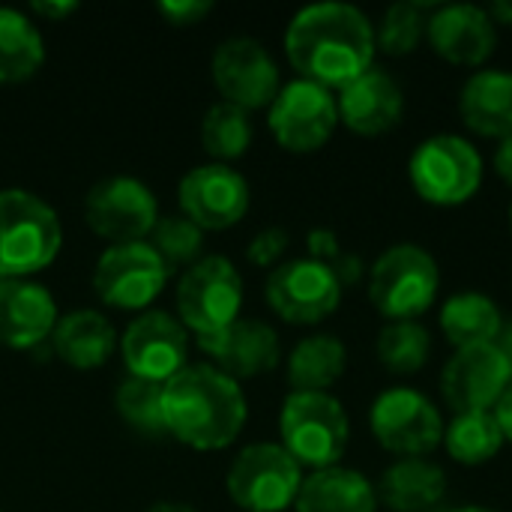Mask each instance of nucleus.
Returning <instances> with one entry per match:
<instances>
[{
  "instance_id": "f257e3e1",
  "label": "nucleus",
  "mask_w": 512,
  "mask_h": 512,
  "mask_svg": "<svg viewBox=\"0 0 512 512\" xmlns=\"http://www.w3.org/2000/svg\"><path fill=\"white\" fill-rule=\"evenodd\" d=\"M375 30L369 18L348 3H315L294 15L285 33L291 66L321 87H348L375 57Z\"/></svg>"
},
{
  "instance_id": "f03ea898",
  "label": "nucleus",
  "mask_w": 512,
  "mask_h": 512,
  "mask_svg": "<svg viewBox=\"0 0 512 512\" xmlns=\"http://www.w3.org/2000/svg\"><path fill=\"white\" fill-rule=\"evenodd\" d=\"M165 432L192 450H222L246 423V399L234 378L198 363L162 384Z\"/></svg>"
},
{
  "instance_id": "7ed1b4c3",
  "label": "nucleus",
  "mask_w": 512,
  "mask_h": 512,
  "mask_svg": "<svg viewBox=\"0 0 512 512\" xmlns=\"http://www.w3.org/2000/svg\"><path fill=\"white\" fill-rule=\"evenodd\" d=\"M57 213L24 189L0 192V279H24L45 270L60 252Z\"/></svg>"
},
{
  "instance_id": "20e7f679",
  "label": "nucleus",
  "mask_w": 512,
  "mask_h": 512,
  "mask_svg": "<svg viewBox=\"0 0 512 512\" xmlns=\"http://www.w3.org/2000/svg\"><path fill=\"white\" fill-rule=\"evenodd\" d=\"M282 447L303 468H336L348 450V414L330 393H291L279 417Z\"/></svg>"
},
{
  "instance_id": "39448f33",
  "label": "nucleus",
  "mask_w": 512,
  "mask_h": 512,
  "mask_svg": "<svg viewBox=\"0 0 512 512\" xmlns=\"http://www.w3.org/2000/svg\"><path fill=\"white\" fill-rule=\"evenodd\" d=\"M438 288L441 273L435 258L414 243L390 246L372 264L369 300L390 321H417L438 300Z\"/></svg>"
},
{
  "instance_id": "423d86ee",
  "label": "nucleus",
  "mask_w": 512,
  "mask_h": 512,
  "mask_svg": "<svg viewBox=\"0 0 512 512\" xmlns=\"http://www.w3.org/2000/svg\"><path fill=\"white\" fill-rule=\"evenodd\" d=\"M408 177L423 201L456 207L477 195L483 183V156L459 135H432L414 150Z\"/></svg>"
},
{
  "instance_id": "0eeeda50",
  "label": "nucleus",
  "mask_w": 512,
  "mask_h": 512,
  "mask_svg": "<svg viewBox=\"0 0 512 512\" xmlns=\"http://www.w3.org/2000/svg\"><path fill=\"white\" fill-rule=\"evenodd\" d=\"M303 486L300 465L282 444L246 447L228 471V495L246 512H282L294 507Z\"/></svg>"
},
{
  "instance_id": "6e6552de",
  "label": "nucleus",
  "mask_w": 512,
  "mask_h": 512,
  "mask_svg": "<svg viewBox=\"0 0 512 512\" xmlns=\"http://www.w3.org/2000/svg\"><path fill=\"white\" fill-rule=\"evenodd\" d=\"M243 279L222 255L204 258L189 267L177 288V312L183 327L198 336H213L240 318Z\"/></svg>"
},
{
  "instance_id": "1a4fd4ad",
  "label": "nucleus",
  "mask_w": 512,
  "mask_h": 512,
  "mask_svg": "<svg viewBox=\"0 0 512 512\" xmlns=\"http://www.w3.org/2000/svg\"><path fill=\"white\" fill-rule=\"evenodd\" d=\"M369 423L378 444L405 459H423L444 441V420L438 408L408 387L381 393L372 405Z\"/></svg>"
},
{
  "instance_id": "9d476101",
  "label": "nucleus",
  "mask_w": 512,
  "mask_h": 512,
  "mask_svg": "<svg viewBox=\"0 0 512 512\" xmlns=\"http://www.w3.org/2000/svg\"><path fill=\"white\" fill-rule=\"evenodd\" d=\"M339 123L336 99L327 87L297 78L270 105V132L291 153L321 150Z\"/></svg>"
},
{
  "instance_id": "9b49d317",
  "label": "nucleus",
  "mask_w": 512,
  "mask_h": 512,
  "mask_svg": "<svg viewBox=\"0 0 512 512\" xmlns=\"http://www.w3.org/2000/svg\"><path fill=\"white\" fill-rule=\"evenodd\" d=\"M512 384V366L498 342L459 348L441 372V396L453 414L492 411Z\"/></svg>"
},
{
  "instance_id": "f8f14e48",
  "label": "nucleus",
  "mask_w": 512,
  "mask_h": 512,
  "mask_svg": "<svg viewBox=\"0 0 512 512\" xmlns=\"http://www.w3.org/2000/svg\"><path fill=\"white\" fill-rule=\"evenodd\" d=\"M267 303L288 324H318L339 309L342 285L321 261L297 258L270 273Z\"/></svg>"
},
{
  "instance_id": "ddd939ff",
  "label": "nucleus",
  "mask_w": 512,
  "mask_h": 512,
  "mask_svg": "<svg viewBox=\"0 0 512 512\" xmlns=\"http://www.w3.org/2000/svg\"><path fill=\"white\" fill-rule=\"evenodd\" d=\"M168 273L171 270L150 243H120L105 249V255L99 258L93 288L102 303L114 309H144L159 297Z\"/></svg>"
},
{
  "instance_id": "4468645a",
  "label": "nucleus",
  "mask_w": 512,
  "mask_h": 512,
  "mask_svg": "<svg viewBox=\"0 0 512 512\" xmlns=\"http://www.w3.org/2000/svg\"><path fill=\"white\" fill-rule=\"evenodd\" d=\"M213 81L216 90L225 96V102L243 111L273 105V99L282 90L276 60L261 42L249 36H234L216 48Z\"/></svg>"
},
{
  "instance_id": "2eb2a0df",
  "label": "nucleus",
  "mask_w": 512,
  "mask_h": 512,
  "mask_svg": "<svg viewBox=\"0 0 512 512\" xmlns=\"http://www.w3.org/2000/svg\"><path fill=\"white\" fill-rule=\"evenodd\" d=\"M84 216L99 237L120 246L141 243V237H147L159 222V207L144 183L132 177H111L90 189Z\"/></svg>"
},
{
  "instance_id": "dca6fc26",
  "label": "nucleus",
  "mask_w": 512,
  "mask_h": 512,
  "mask_svg": "<svg viewBox=\"0 0 512 512\" xmlns=\"http://www.w3.org/2000/svg\"><path fill=\"white\" fill-rule=\"evenodd\" d=\"M189 339L186 327L165 312H147L135 318L123 336V360L132 378L165 384L186 369Z\"/></svg>"
},
{
  "instance_id": "f3484780",
  "label": "nucleus",
  "mask_w": 512,
  "mask_h": 512,
  "mask_svg": "<svg viewBox=\"0 0 512 512\" xmlns=\"http://www.w3.org/2000/svg\"><path fill=\"white\" fill-rule=\"evenodd\" d=\"M180 210L201 231H225L249 210V186L228 165H201L180 180Z\"/></svg>"
},
{
  "instance_id": "a211bd4d",
  "label": "nucleus",
  "mask_w": 512,
  "mask_h": 512,
  "mask_svg": "<svg viewBox=\"0 0 512 512\" xmlns=\"http://www.w3.org/2000/svg\"><path fill=\"white\" fill-rule=\"evenodd\" d=\"M426 36L438 57L456 66H480L492 57L498 33L492 15L471 3H450L429 15Z\"/></svg>"
},
{
  "instance_id": "6ab92c4d",
  "label": "nucleus",
  "mask_w": 512,
  "mask_h": 512,
  "mask_svg": "<svg viewBox=\"0 0 512 512\" xmlns=\"http://www.w3.org/2000/svg\"><path fill=\"white\" fill-rule=\"evenodd\" d=\"M339 120L357 132V135H384L390 132L405 111V93L399 81L387 69H366L360 78H354L348 87H342L339 99Z\"/></svg>"
},
{
  "instance_id": "aec40b11",
  "label": "nucleus",
  "mask_w": 512,
  "mask_h": 512,
  "mask_svg": "<svg viewBox=\"0 0 512 512\" xmlns=\"http://www.w3.org/2000/svg\"><path fill=\"white\" fill-rule=\"evenodd\" d=\"M198 345L219 363V372H225L234 381L276 369L282 354L276 330L252 318H237L231 327L213 336H198Z\"/></svg>"
},
{
  "instance_id": "412c9836",
  "label": "nucleus",
  "mask_w": 512,
  "mask_h": 512,
  "mask_svg": "<svg viewBox=\"0 0 512 512\" xmlns=\"http://www.w3.org/2000/svg\"><path fill=\"white\" fill-rule=\"evenodd\" d=\"M57 306L42 285L0 279V345L33 348L54 333Z\"/></svg>"
},
{
  "instance_id": "4be33fe9",
  "label": "nucleus",
  "mask_w": 512,
  "mask_h": 512,
  "mask_svg": "<svg viewBox=\"0 0 512 512\" xmlns=\"http://www.w3.org/2000/svg\"><path fill=\"white\" fill-rule=\"evenodd\" d=\"M462 123L483 138H512V72H474L459 96Z\"/></svg>"
},
{
  "instance_id": "5701e85b",
  "label": "nucleus",
  "mask_w": 512,
  "mask_h": 512,
  "mask_svg": "<svg viewBox=\"0 0 512 512\" xmlns=\"http://www.w3.org/2000/svg\"><path fill=\"white\" fill-rule=\"evenodd\" d=\"M375 495L393 512L432 510L447 495V474L429 459H399L384 471Z\"/></svg>"
},
{
  "instance_id": "b1692460",
  "label": "nucleus",
  "mask_w": 512,
  "mask_h": 512,
  "mask_svg": "<svg viewBox=\"0 0 512 512\" xmlns=\"http://www.w3.org/2000/svg\"><path fill=\"white\" fill-rule=\"evenodd\" d=\"M297 512H375L378 495L372 483L348 468H324L303 480L294 501Z\"/></svg>"
},
{
  "instance_id": "393cba45",
  "label": "nucleus",
  "mask_w": 512,
  "mask_h": 512,
  "mask_svg": "<svg viewBox=\"0 0 512 512\" xmlns=\"http://www.w3.org/2000/svg\"><path fill=\"white\" fill-rule=\"evenodd\" d=\"M54 351L72 369H99L117 348V333L93 309H78L54 324Z\"/></svg>"
},
{
  "instance_id": "a878e982",
  "label": "nucleus",
  "mask_w": 512,
  "mask_h": 512,
  "mask_svg": "<svg viewBox=\"0 0 512 512\" xmlns=\"http://www.w3.org/2000/svg\"><path fill=\"white\" fill-rule=\"evenodd\" d=\"M441 330H444L447 342L456 345V351H459V348H471V345L498 342L504 333V321H501V309L492 297L465 291L444 303Z\"/></svg>"
},
{
  "instance_id": "bb28decb",
  "label": "nucleus",
  "mask_w": 512,
  "mask_h": 512,
  "mask_svg": "<svg viewBox=\"0 0 512 512\" xmlns=\"http://www.w3.org/2000/svg\"><path fill=\"white\" fill-rule=\"evenodd\" d=\"M348 366V351L336 336H309L288 357L294 393H327Z\"/></svg>"
},
{
  "instance_id": "cd10ccee",
  "label": "nucleus",
  "mask_w": 512,
  "mask_h": 512,
  "mask_svg": "<svg viewBox=\"0 0 512 512\" xmlns=\"http://www.w3.org/2000/svg\"><path fill=\"white\" fill-rule=\"evenodd\" d=\"M45 60L39 30L15 9H0V81H27Z\"/></svg>"
},
{
  "instance_id": "c85d7f7f",
  "label": "nucleus",
  "mask_w": 512,
  "mask_h": 512,
  "mask_svg": "<svg viewBox=\"0 0 512 512\" xmlns=\"http://www.w3.org/2000/svg\"><path fill=\"white\" fill-rule=\"evenodd\" d=\"M444 444L459 465L474 468L492 462L507 441L495 411H474V414H456V420L444 432Z\"/></svg>"
},
{
  "instance_id": "c756f323",
  "label": "nucleus",
  "mask_w": 512,
  "mask_h": 512,
  "mask_svg": "<svg viewBox=\"0 0 512 512\" xmlns=\"http://www.w3.org/2000/svg\"><path fill=\"white\" fill-rule=\"evenodd\" d=\"M432 354V336L417 321H390L378 336V360L390 375H414Z\"/></svg>"
},
{
  "instance_id": "7c9ffc66",
  "label": "nucleus",
  "mask_w": 512,
  "mask_h": 512,
  "mask_svg": "<svg viewBox=\"0 0 512 512\" xmlns=\"http://www.w3.org/2000/svg\"><path fill=\"white\" fill-rule=\"evenodd\" d=\"M201 141L204 150L216 159H237L252 144V120L249 111L219 102L204 114L201 123Z\"/></svg>"
},
{
  "instance_id": "2f4dec72",
  "label": "nucleus",
  "mask_w": 512,
  "mask_h": 512,
  "mask_svg": "<svg viewBox=\"0 0 512 512\" xmlns=\"http://www.w3.org/2000/svg\"><path fill=\"white\" fill-rule=\"evenodd\" d=\"M432 3H414V0H402V3H393L387 12H384V21L375 33V42L378 48H384L390 57H405L411 54L420 39L426 36V27H429V9Z\"/></svg>"
},
{
  "instance_id": "473e14b6",
  "label": "nucleus",
  "mask_w": 512,
  "mask_h": 512,
  "mask_svg": "<svg viewBox=\"0 0 512 512\" xmlns=\"http://www.w3.org/2000/svg\"><path fill=\"white\" fill-rule=\"evenodd\" d=\"M117 411L120 417L144 432V435H159L165 432L162 420V384L141 381V378H126L117 390Z\"/></svg>"
},
{
  "instance_id": "72a5a7b5",
  "label": "nucleus",
  "mask_w": 512,
  "mask_h": 512,
  "mask_svg": "<svg viewBox=\"0 0 512 512\" xmlns=\"http://www.w3.org/2000/svg\"><path fill=\"white\" fill-rule=\"evenodd\" d=\"M150 246L165 261V267L174 270V267L198 258V252L204 246V231L186 216H165L153 225Z\"/></svg>"
},
{
  "instance_id": "f704fd0d",
  "label": "nucleus",
  "mask_w": 512,
  "mask_h": 512,
  "mask_svg": "<svg viewBox=\"0 0 512 512\" xmlns=\"http://www.w3.org/2000/svg\"><path fill=\"white\" fill-rule=\"evenodd\" d=\"M309 252H312V261H321L324 267L333 270V276L339 279V285H354L363 273V261L351 252H345L336 240L333 231L327 228H315L309 234Z\"/></svg>"
},
{
  "instance_id": "c9c22d12",
  "label": "nucleus",
  "mask_w": 512,
  "mask_h": 512,
  "mask_svg": "<svg viewBox=\"0 0 512 512\" xmlns=\"http://www.w3.org/2000/svg\"><path fill=\"white\" fill-rule=\"evenodd\" d=\"M285 249H288V231H282V228H264V231L249 243V252H246V255H249V261L258 264V267H273V264L282 261Z\"/></svg>"
},
{
  "instance_id": "e433bc0d",
  "label": "nucleus",
  "mask_w": 512,
  "mask_h": 512,
  "mask_svg": "<svg viewBox=\"0 0 512 512\" xmlns=\"http://www.w3.org/2000/svg\"><path fill=\"white\" fill-rule=\"evenodd\" d=\"M210 9H213V6L204 3V0H183V3L171 0V3H162V6H159V12H162L171 24H177V27L198 24Z\"/></svg>"
},
{
  "instance_id": "4c0bfd02",
  "label": "nucleus",
  "mask_w": 512,
  "mask_h": 512,
  "mask_svg": "<svg viewBox=\"0 0 512 512\" xmlns=\"http://www.w3.org/2000/svg\"><path fill=\"white\" fill-rule=\"evenodd\" d=\"M495 171H498V177L507 186H512V138L498 144V150H495Z\"/></svg>"
},
{
  "instance_id": "58836bf2",
  "label": "nucleus",
  "mask_w": 512,
  "mask_h": 512,
  "mask_svg": "<svg viewBox=\"0 0 512 512\" xmlns=\"http://www.w3.org/2000/svg\"><path fill=\"white\" fill-rule=\"evenodd\" d=\"M495 417H498V426L504 432V441L512 444V384L507 387V393L501 396V402L495 405Z\"/></svg>"
},
{
  "instance_id": "ea45409f",
  "label": "nucleus",
  "mask_w": 512,
  "mask_h": 512,
  "mask_svg": "<svg viewBox=\"0 0 512 512\" xmlns=\"http://www.w3.org/2000/svg\"><path fill=\"white\" fill-rule=\"evenodd\" d=\"M33 9L45 18H63L75 12V3H33Z\"/></svg>"
},
{
  "instance_id": "a19ab883",
  "label": "nucleus",
  "mask_w": 512,
  "mask_h": 512,
  "mask_svg": "<svg viewBox=\"0 0 512 512\" xmlns=\"http://www.w3.org/2000/svg\"><path fill=\"white\" fill-rule=\"evenodd\" d=\"M492 21H501V24H507L512 27V0H498V3H492Z\"/></svg>"
},
{
  "instance_id": "79ce46f5",
  "label": "nucleus",
  "mask_w": 512,
  "mask_h": 512,
  "mask_svg": "<svg viewBox=\"0 0 512 512\" xmlns=\"http://www.w3.org/2000/svg\"><path fill=\"white\" fill-rule=\"evenodd\" d=\"M498 345H501V351L507 354V360H510V366H512V324L510 327H504V333H501Z\"/></svg>"
},
{
  "instance_id": "37998d69",
  "label": "nucleus",
  "mask_w": 512,
  "mask_h": 512,
  "mask_svg": "<svg viewBox=\"0 0 512 512\" xmlns=\"http://www.w3.org/2000/svg\"><path fill=\"white\" fill-rule=\"evenodd\" d=\"M150 512H195V510H189V507H183V504H156Z\"/></svg>"
},
{
  "instance_id": "c03bdc74",
  "label": "nucleus",
  "mask_w": 512,
  "mask_h": 512,
  "mask_svg": "<svg viewBox=\"0 0 512 512\" xmlns=\"http://www.w3.org/2000/svg\"><path fill=\"white\" fill-rule=\"evenodd\" d=\"M453 512H495V510H486V507H462V510H453Z\"/></svg>"
},
{
  "instance_id": "a18cd8bd",
  "label": "nucleus",
  "mask_w": 512,
  "mask_h": 512,
  "mask_svg": "<svg viewBox=\"0 0 512 512\" xmlns=\"http://www.w3.org/2000/svg\"><path fill=\"white\" fill-rule=\"evenodd\" d=\"M510 225H512V207H510Z\"/></svg>"
}]
</instances>
